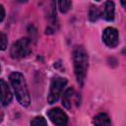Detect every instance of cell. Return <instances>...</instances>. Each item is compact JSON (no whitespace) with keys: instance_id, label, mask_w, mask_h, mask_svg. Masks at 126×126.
Listing matches in <instances>:
<instances>
[{"instance_id":"6da1fadb","label":"cell","mask_w":126,"mask_h":126,"mask_svg":"<svg viewBox=\"0 0 126 126\" xmlns=\"http://www.w3.org/2000/svg\"><path fill=\"white\" fill-rule=\"evenodd\" d=\"M89 57L86 49L83 46H76L73 50V63H74V73L77 82L80 86L84 85L85 78L88 70Z\"/></svg>"},{"instance_id":"7a4b0ae2","label":"cell","mask_w":126,"mask_h":126,"mask_svg":"<svg viewBox=\"0 0 126 126\" xmlns=\"http://www.w3.org/2000/svg\"><path fill=\"white\" fill-rule=\"evenodd\" d=\"M10 82L20 104L23 106H29L31 103V97L24 75L20 72H13L10 75Z\"/></svg>"},{"instance_id":"3957f363","label":"cell","mask_w":126,"mask_h":126,"mask_svg":"<svg viewBox=\"0 0 126 126\" xmlns=\"http://www.w3.org/2000/svg\"><path fill=\"white\" fill-rule=\"evenodd\" d=\"M67 85V80L62 77H54L50 83V89L47 95L48 103H55L61 96L63 90Z\"/></svg>"},{"instance_id":"277c9868","label":"cell","mask_w":126,"mask_h":126,"mask_svg":"<svg viewBox=\"0 0 126 126\" xmlns=\"http://www.w3.org/2000/svg\"><path fill=\"white\" fill-rule=\"evenodd\" d=\"M31 51V40L28 37H23L13 43L10 50V55L14 59H21L28 56Z\"/></svg>"},{"instance_id":"5b68a950","label":"cell","mask_w":126,"mask_h":126,"mask_svg":"<svg viewBox=\"0 0 126 126\" xmlns=\"http://www.w3.org/2000/svg\"><path fill=\"white\" fill-rule=\"evenodd\" d=\"M62 104L68 110H72L74 107L79 105V95L74 89H67L62 95Z\"/></svg>"},{"instance_id":"8992f818","label":"cell","mask_w":126,"mask_h":126,"mask_svg":"<svg viewBox=\"0 0 126 126\" xmlns=\"http://www.w3.org/2000/svg\"><path fill=\"white\" fill-rule=\"evenodd\" d=\"M102 40L108 47H115L119 42V34L118 31L114 28L108 27L102 32Z\"/></svg>"},{"instance_id":"52a82bcc","label":"cell","mask_w":126,"mask_h":126,"mask_svg":"<svg viewBox=\"0 0 126 126\" xmlns=\"http://www.w3.org/2000/svg\"><path fill=\"white\" fill-rule=\"evenodd\" d=\"M47 116L51 120V122L55 125L63 126V125H66L68 122V116L59 107H55V108L50 109L47 112Z\"/></svg>"},{"instance_id":"ba28073f","label":"cell","mask_w":126,"mask_h":126,"mask_svg":"<svg viewBox=\"0 0 126 126\" xmlns=\"http://www.w3.org/2000/svg\"><path fill=\"white\" fill-rule=\"evenodd\" d=\"M13 98V94L8 84L3 80L0 79V101L3 105H8Z\"/></svg>"},{"instance_id":"9c48e42d","label":"cell","mask_w":126,"mask_h":126,"mask_svg":"<svg viewBox=\"0 0 126 126\" xmlns=\"http://www.w3.org/2000/svg\"><path fill=\"white\" fill-rule=\"evenodd\" d=\"M100 17L105 21H113L114 19V3L111 0H107L103 3L101 9L99 10Z\"/></svg>"},{"instance_id":"30bf717a","label":"cell","mask_w":126,"mask_h":126,"mask_svg":"<svg viewBox=\"0 0 126 126\" xmlns=\"http://www.w3.org/2000/svg\"><path fill=\"white\" fill-rule=\"evenodd\" d=\"M94 123L95 125H110V119L107 114L105 113H99L94 118Z\"/></svg>"},{"instance_id":"8fae6325","label":"cell","mask_w":126,"mask_h":126,"mask_svg":"<svg viewBox=\"0 0 126 126\" xmlns=\"http://www.w3.org/2000/svg\"><path fill=\"white\" fill-rule=\"evenodd\" d=\"M58 6H59V11L62 14H65L71 9L72 1L71 0H58Z\"/></svg>"},{"instance_id":"7c38bea8","label":"cell","mask_w":126,"mask_h":126,"mask_svg":"<svg viewBox=\"0 0 126 126\" xmlns=\"http://www.w3.org/2000/svg\"><path fill=\"white\" fill-rule=\"evenodd\" d=\"M99 17H100L99 9L95 6H92L90 11H89V20L91 22H95Z\"/></svg>"},{"instance_id":"4fadbf2b","label":"cell","mask_w":126,"mask_h":126,"mask_svg":"<svg viewBox=\"0 0 126 126\" xmlns=\"http://www.w3.org/2000/svg\"><path fill=\"white\" fill-rule=\"evenodd\" d=\"M31 124L32 125H47V121L45 120V118H43L42 116H36L34 117L32 121H31Z\"/></svg>"},{"instance_id":"5bb4252c","label":"cell","mask_w":126,"mask_h":126,"mask_svg":"<svg viewBox=\"0 0 126 126\" xmlns=\"http://www.w3.org/2000/svg\"><path fill=\"white\" fill-rule=\"evenodd\" d=\"M7 47V37L6 35L0 32V50H5Z\"/></svg>"},{"instance_id":"9a60e30c","label":"cell","mask_w":126,"mask_h":126,"mask_svg":"<svg viewBox=\"0 0 126 126\" xmlns=\"http://www.w3.org/2000/svg\"><path fill=\"white\" fill-rule=\"evenodd\" d=\"M4 17H5V9H4L3 5L0 4V23L4 20Z\"/></svg>"},{"instance_id":"2e32d148","label":"cell","mask_w":126,"mask_h":126,"mask_svg":"<svg viewBox=\"0 0 126 126\" xmlns=\"http://www.w3.org/2000/svg\"><path fill=\"white\" fill-rule=\"evenodd\" d=\"M18 2H20V3H26V2H28V0H17Z\"/></svg>"},{"instance_id":"e0dca14e","label":"cell","mask_w":126,"mask_h":126,"mask_svg":"<svg viewBox=\"0 0 126 126\" xmlns=\"http://www.w3.org/2000/svg\"><path fill=\"white\" fill-rule=\"evenodd\" d=\"M121 3H122V6L125 7V0H121Z\"/></svg>"},{"instance_id":"ac0fdd59","label":"cell","mask_w":126,"mask_h":126,"mask_svg":"<svg viewBox=\"0 0 126 126\" xmlns=\"http://www.w3.org/2000/svg\"><path fill=\"white\" fill-rule=\"evenodd\" d=\"M0 73H1V67H0Z\"/></svg>"},{"instance_id":"d6986e66","label":"cell","mask_w":126,"mask_h":126,"mask_svg":"<svg viewBox=\"0 0 126 126\" xmlns=\"http://www.w3.org/2000/svg\"><path fill=\"white\" fill-rule=\"evenodd\" d=\"M95 1H100V0H95Z\"/></svg>"},{"instance_id":"ffe728a7","label":"cell","mask_w":126,"mask_h":126,"mask_svg":"<svg viewBox=\"0 0 126 126\" xmlns=\"http://www.w3.org/2000/svg\"><path fill=\"white\" fill-rule=\"evenodd\" d=\"M0 121H1V118H0Z\"/></svg>"}]
</instances>
